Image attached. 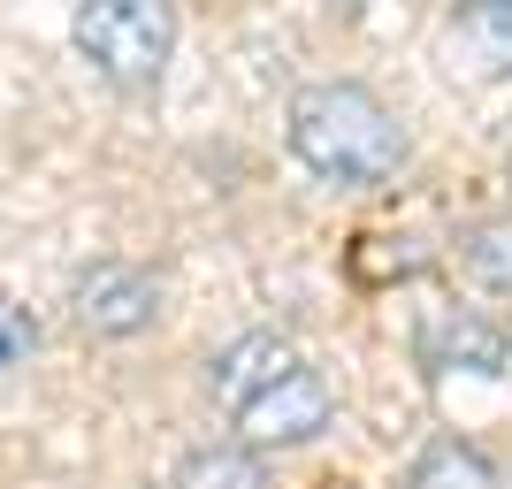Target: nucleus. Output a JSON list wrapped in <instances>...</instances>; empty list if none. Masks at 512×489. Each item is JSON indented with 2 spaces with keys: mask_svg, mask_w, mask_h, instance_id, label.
Wrapping results in <instances>:
<instances>
[{
  "mask_svg": "<svg viewBox=\"0 0 512 489\" xmlns=\"http://www.w3.org/2000/svg\"><path fill=\"white\" fill-rule=\"evenodd\" d=\"M291 153L329 184L375 192V184H390L406 169L413 138L367 85H306L291 100Z\"/></svg>",
  "mask_w": 512,
  "mask_h": 489,
  "instance_id": "nucleus-1",
  "label": "nucleus"
},
{
  "mask_svg": "<svg viewBox=\"0 0 512 489\" xmlns=\"http://www.w3.org/2000/svg\"><path fill=\"white\" fill-rule=\"evenodd\" d=\"M69 46L115 92H153L176 54V0H77Z\"/></svg>",
  "mask_w": 512,
  "mask_h": 489,
  "instance_id": "nucleus-2",
  "label": "nucleus"
},
{
  "mask_svg": "<svg viewBox=\"0 0 512 489\" xmlns=\"http://www.w3.org/2000/svg\"><path fill=\"white\" fill-rule=\"evenodd\" d=\"M329 413H337L329 383L299 360V367H283L268 390H253L230 421H237V436H245V451H291V444H314L321 428H329Z\"/></svg>",
  "mask_w": 512,
  "mask_h": 489,
  "instance_id": "nucleus-3",
  "label": "nucleus"
},
{
  "mask_svg": "<svg viewBox=\"0 0 512 489\" xmlns=\"http://www.w3.org/2000/svg\"><path fill=\"white\" fill-rule=\"evenodd\" d=\"M69 314H77L85 337H138V329H153V314H161V276H153V268H130V260H100V268L77 276Z\"/></svg>",
  "mask_w": 512,
  "mask_h": 489,
  "instance_id": "nucleus-4",
  "label": "nucleus"
},
{
  "mask_svg": "<svg viewBox=\"0 0 512 489\" xmlns=\"http://www.w3.org/2000/svg\"><path fill=\"white\" fill-rule=\"evenodd\" d=\"M283 367H299V344L291 337H276V329H245L237 344H222L207 360V390H214V405H245L253 390H268L283 375Z\"/></svg>",
  "mask_w": 512,
  "mask_h": 489,
  "instance_id": "nucleus-5",
  "label": "nucleus"
},
{
  "mask_svg": "<svg viewBox=\"0 0 512 489\" xmlns=\"http://www.w3.org/2000/svg\"><path fill=\"white\" fill-rule=\"evenodd\" d=\"M421 367L428 375H505V329H490L482 314H428L421 321Z\"/></svg>",
  "mask_w": 512,
  "mask_h": 489,
  "instance_id": "nucleus-6",
  "label": "nucleus"
},
{
  "mask_svg": "<svg viewBox=\"0 0 512 489\" xmlns=\"http://www.w3.org/2000/svg\"><path fill=\"white\" fill-rule=\"evenodd\" d=\"M451 69L512 77V0H459V16H451Z\"/></svg>",
  "mask_w": 512,
  "mask_h": 489,
  "instance_id": "nucleus-7",
  "label": "nucleus"
},
{
  "mask_svg": "<svg viewBox=\"0 0 512 489\" xmlns=\"http://www.w3.org/2000/svg\"><path fill=\"white\" fill-rule=\"evenodd\" d=\"M398 489H505V474H497L474 444H459V436H436V444L413 459V474H406Z\"/></svg>",
  "mask_w": 512,
  "mask_h": 489,
  "instance_id": "nucleus-8",
  "label": "nucleus"
},
{
  "mask_svg": "<svg viewBox=\"0 0 512 489\" xmlns=\"http://www.w3.org/2000/svg\"><path fill=\"white\" fill-rule=\"evenodd\" d=\"M459 268L474 276V291H490L497 306H512V214H490L459 237Z\"/></svg>",
  "mask_w": 512,
  "mask_h": 489,
  "instance_id": "nucleus-9",
  "label": "nucleus"
},
{
  "mask_svg": "<svg viewBox=\"0 0 512 489\" xmlns=\"http://www.w3.org/2000/svg\"><path fill=\"white\" fill-rule=\"evenodd\" d=\"M176 489H260V467L245 451H199V459H184Z\"/></svg>",
  "mask_w": 512,
  "mask_h": 489,
  "instance_id": "nucleus-10",
  "label": "nucleus"
},
{
  "mask_svg": "<svg viewBox=\"0 0 512 489\" xmlns=\"http://www.w3.org/2000/svg\"><path fill=\"white\" fill-rule=\"evenodd\" d=\"M31 344H39V321L16 306V291H0V375H16L31 360Z\"/></svg>",
  "mask_w": 512,
  "mask_h": 489,
  "instance_id": "nucleus-11",
  "label": "nucleus"
}]
</instances>
